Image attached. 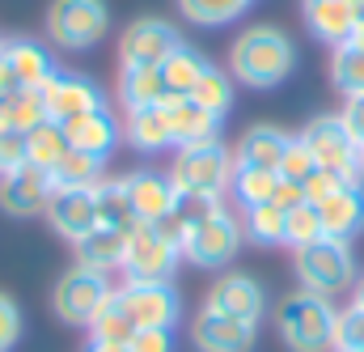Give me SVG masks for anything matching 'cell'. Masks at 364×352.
Listing matches in <instances>:
<instances>
[{
    "instance_id": "obj_12",
    "label": "cell",
    "mask_w": 364,
    "mask_h": 352,
    "mask_svg": "<svg viewBox=\"0 0 364 352\" xmlns=\"http://www.w3.org/2000/svg\"><path fill=\"white\" fill-rule=\"evenodd\" d=\"M182 264V251L157 234V225H136L127 238V259H123V280H170Z\"/></svg>"
},
{
    "instance_id": "obj_27",
    "label": "cell",
    "mask_w": 364,
    "mask_h": 352,
    "mask_svg": "<svg viewBox=\"0 0 364 352\" xmlns=\"http://www.w3.org/2000/svg\"><path fill=\"white\" fill-rule=\"evenodd\" d=\"M47 119L38 89H4L0 93V132H30Z\"/></svg>"
},
{
    "instance_id": "obj_41",
    "label": "cell",
    "mask_w": 364,
    "mask_h": 352,
    "mask_svg": "<svg viewBox=\"0 0 364 352\" xmlns=\"http://www.w3.org/2000/svg\"><path fill=\"white\" fill-rule=\"evenodd\" d=\"M335 352H364V310L352 301L348 310H339L335 323Z\"/></svg>"
},
{
    "instance_id": "obj_32",
    "label": "cell",
    "mask_w": 364,
    "mask_h": 352,
    "mask_svg": "<svg viewBox=\"0 0 364 352\" xmlns=\"http://www.w3.org/2000/svg\"><path fill=\"white\" fill-rule=\"evenodd\" d=\"M186 98H195L203 110H212V115H229L233 110V73H225V68H216V64H208L203 68V77L195 81V89L186 93Z\"/></svg>"
},
{
    "instance_id": "obj_26",
    "label": "cell",
    "mask_w": 364,
    "mask_h": 352,
    "mask_svg": "<svg viewBox=\"0 0 364 352\" xmlns=\"http://www.w3.org/2000/svg\"><path fill=\"white\" fill-rule=\"evenodd\" d=\"M114 93H119L123 110H136V106H157V102H166V98H170L161 68H123V64H119Z\"/></svg>"
},
{
    "instance_id": "obj_36",
    "label": "cell",
    "mask_w": 364,
    "mask_h": 352,
    "mask_svg": "<svg viewBox=\"0 0 364 352\" xmlns=\"http://www.w3.org/2000/svg\"><path fill=\"white\" fill-rule=\"evenodd\" d=\"M102 170H106L102 157L81 153V149H68V153L60 157V166L51 170V178H55V187H97V182L106 178Z\"/></svg>"
},
{
    "instance_id": "obj_13",
    "label": "cell",
    "mask_w": 364,
    "mask_h": 352,
    "mask_svg": "<svg viewBox=\"0 0 364 352\" xmlns=\"http://www.w3.org/2000/svg\"><path fill=\"white\" fill-rule=\"evenodd\" d=\"M55 195V178L51 170H38V166H17L9 175H0V208L9 217H34V212H47Z\"/></svg>"
},
{
    "instance_id": "obj_20",
    "label": "cell",
    "mask_w": 364,
    "mask_h": 352,
    "mask_svg": "<svg viewBox=\"0 0 364 352\" xmlns=\"http://www.w3.org/2000/svg\"><path fill=\"white\" fill-rule=\"evenodd\" d=\"M0 64L9 68V77H13L17 89H38L55 73V60H51V51L38 38H4Z\"/></svg>"
},
{
    "instance_id": "obj_4",
    "label": "cell",
    "mask_w": 364,
    "mask_h": 352,
    "mask_svg": "<svg viewBox=\"0 0 364 352\" xmlns=\"http://www.w3.org/2000/svg\"><path fill=\"white\" fill-rule=\"evenodd\" d=\"M296 280H301V289L322 293V297H335V293L352 289V284H356V255H352V242L322 238V242H314V247H301V251H296Z\"/></svg>"
},
{
    "instance_id": "obj_51",
    "label": "cell",
    "mask_w": 364,
    "mask_h": 352,
    "mask_svg": "<svg viewBox=\"0 0 364 352\" xmlns=\"http://www.w3.org/2000/svg\"><path fill=\"white\" fill-rule=\"evenodd\" d=\"M360 175H364V149H360Z\"/></svg>"
},
{
    "instance_id": "obj_7",
    "label": "cell",
    "mask_w": 364,
    "mask_h": 352,
    "mask_svg": "<svg viewBox=\"0 0 364 352\" xmlns=\"http://www.w3.org/2000/svg\"><path fill=\"white\" fill-rule=\"evenodd\" d=\"M119 301L132 314L136 327H166L174 331L182 319V297L170 280H123L119 284Z\"/></svg>"
},
{
    "instance_id": "obj_45",
    "label": "cell",
    "mask_w": 364,
    "mask_h": 352,
    "mask_svg": "<svg viewBox=\"0 0 364 352\" xmlns=\"http://www.w3.org/2000/svg\"><path fill=\"white\" fill-rule=\"evenodd\" d=\"M127 348L132 352H174V331H166V327H136Z\"/></svg>"
},
{
    "instance_id": "obj_50",
    "label": "cell",
    "mask_w": 364,
    "mask_h": 352,
    "mask_svg": "<svg viewBox=\"0 0 364 352\" xmlns=\"http://www.w3.org/2000/svg\"><path fill=\"white\" fill-rule=\"evenodd\" d=\"M356 306H360V310H364V280H360V284H356Z\"/></svg>"
},
{
    "instance_id": "obj_46",
    "label": "cell",
    "mask_w": 364,
    "mask_h": 352,
    "mask_svg": "<svg viewBox=\"0 0 364 352\" xmlns=\"http://www.w3.org/2000/svg\"><path fill=\"white\" fill-rule=\"evenodd\" d=\"M339 119H343V128L352 132V140L364 149V93H360V98H348V102H343Z\"/></svg>"
},
{
    "instance_id": "obj_44",
    "label": "cell",
    "mask_w": 364,
    "mask_h": 352,
    "mask_svg": "<svg viewBox=\"0 0 364 352\" xmlns=\"http://www.w3.org/2000/svg\"><path fill=\"white\" fill-rule=\"evenodd\" d=\"M30 153H26V132H0V175L26 166Z\"/></svg>"
},
{
    "instance_id": "obj_3",
    "label": "cell",
    "mask_w": 364,
    "mask_h": 352,
    "mask_svg": "<svg viewBox=\"0 0 364 352\" xmlns=\"http://www.w3.org/2000/svg\"><path fill=\"white\" fill-rule=\"evenodd\" d=\"M43 26H47L51 47L90 51L110 30V9H106V0H51Z\"/></svg>"
},
{
    "instance_id": "obj_52",
    "label": "cell",
    "mask_w": 364,
    "mask_h": 352,
    "mask_svg": "<svg viewBox=\"0 0 364 352\" xmlns=\"http://www.w3.org/2000/svg\"><path fill=\"white\" fill-rule=\"evenodd\" d=\"M0 47H4V38H0Z\"/></svg>"
},
{
    "instance_id": "obj_16",
    "label": "cell",
    "mask_w": 364,
    "mask_h": 352,
    "mask_svg": "<svg viewBox=\"0 0 364 352\" xmlns=\"http://www.w3.org/2000/svg\"><path fill=\"white\" fill-rule=\"evenodd\" d=\"M208 310L216 314H229V319H242V323H259L263 310H267V297H263V284L246 271H229L220 276L212 289H208Z\"/></svg>"
},
{
    "instance_id": "obj_2",
    "label": "cell",
    "mask_w": 364,
    "mask_h": 352,
    "mask_svg": "<svg viewBox=\"0 0 364 352\" xmlns=\"http://www.w3.org/2000/svg\"><path fill=\"white\" fill-rule=\"evenodd\" d=\"M335 323L339 310L331 297L296 289L275 306V331L292 352H335Z\"/></svg>"
},
{
    "instance_id": "obj_38",
    "label": "cell",
    "mask_w": 364,
    "mask_h": 352,
    "mask_svg": "<svg viewBox=\"0 0 364 352\" xmlns=\"http://www.w3.org/2000/svg\"><path fill=\"white\" fill-rule=\"evenodd\" d=\"M326 238V229H322V212H318V204H296L288 217H284V242L292 247V251H301V247H314V242H322Z\"/></svg>"
},
{
    "instance_id": "obj_40",
    "label": "cell",
    "mask_w": 364,
    "mask_h": 352,
    "mask_svg": "<svg viewBox=\"0 0 364 352\" xmlns=\"http://www.w3.org/2000/svg\"><path fill=\"white\" fill-rule=\"evenodd\" d=\"M314 175H318V157L309 153V145H305L301 136H292V145H288V153H284V162H279V178L305 187Z\"/></svg>"
},
{
    "instance_id": "obj_24",
    "label": "cell",
    "mask_w": 364,
    "mask_h": 352,
    "mask_svg": "<svg viewBox=\"0 0 364 352\" xmlns=\"http://www.w3.org/2000/svg\"><path fill=\"white\" fill-rule=\"evenodd\" d=\"M288 145H292L288 132H279L272 123H255V128L242 132V140H237V149H233V162H237V166H259V170H275V175H279V162H284Z\"/></svg>"
},
{
    "instance_id": "obj_5",
    "label": "cell",
    "mask_w": 364,
    "mask_h": 352,
    "mask_svg": "<svg viewBox=\"0 0 364 352\" xmlns=\"http://www.w3.org/2000/svg\"><path fill=\"white\" fill-rule=\"evenodd\" d=\"M233 149H225L220 140L212 145H186L170 162V182L178 191H203V195H225L233 182Z\"/></svg>"
},
{
    "instance_id": "obj_23",
    "label": "cell",
    "mask_w": 364,
    "mask_h": 352,
    "mask_svg": "<svg viewBox=\"0 0 364 352\" xmlns=\"http://www.w3.org/2000/svg\"><path fill=\"white\" fill-rule=\"evenodd\" d=\"M123 140L140 153H166L174 149L170 140V115H166V102L157 106H136V110H123Z\"/></svg>"
},
{
    "instance_id": "obj_14",
    "label": "cell",
    "mask_w": 364,
    "mask_h": 352,
    "mask_svg": "<svg viewBox=\"0 0 364 352\" xmlns=\"http://www.w3.org/2000/svg\"><path fill=\"white\" fill-rule=\"evenodd\" d=\"M191 344L199 352H255L259 323H242V319H229L203 306L191 323Z\"/></svg>"
},
{
    "instance_id": "obj_33",
    "label": "cell",
    "mask_w": 364,
    "mask_h": 352,
    "mask_svg": "<svg viewBox=\"0 0 364 352\" xmlns=\"http://www.w3.org/2000/svg\"><path fill=\"white\" fill-rule=\"evenodd\" d=\"M331 81L343 98H360L364 93V47L356 43H343V47H331Z\"/></svg>"
},
{
    "instance_id": "obj_18",
    "label": "cell",
    "mask_w": 364,
    "mask_h": 352,
    "mask_svg": "<svg viewBox=\"0 0 364 352\" xmlns=\"http://www.w3.org/2000/svg\"><path fill=\"white\" fill-rule=\"evenodd\" d=\"M123 182H127V200H132L136 221L157 225L161 217L174 212L178 187L170 182V175H157V170H132V175H123Z\"/></svg>"
},
{
    "instance_id": "obj_21",
    "label": "cell",
    "mask_w": 364,
    "mask_h": 352,
    "mask_svg": "<svg viewBox=\"0 0 364 352\" xmlns=\"http://www.w3.org/2000/svg\"><path fill=\"white\" fill-rule=\"evenodd\" d=\"M64 136H68V145H73V149L93 153V157H102V162H106V157L119 149V140H123V123L102 106V110H90V115H81V119L64 123Z\"/></svg>"
},
{
    "instance_id": "obj_48",
    "label": "cell",
    "mask_w": 364,
    "mask_h": 352,
    "mask_svg": "<svg viewBox=\"0 0 364 352\" xmlns=\"http://www.w3.org/2000/svg\"><path fill=\"white\" fill-rule=\"evenodd\" d=\"M85 352H132V348H127V344H97V340H90Z\"/></svg>"
},
{
    "instance_id": "obj_17",
    "label": "cell",
    "mask_w": 364,
    "mask_h": 352,
    "mask_svg": "<svg viewBox=\"0 0 364 352\" xmlns=\"http://www.w3.org/2000/svg\"><path fill=\"white\" fill-rule=\"evenodd\" d=\"M301 13H305L309 34L326 47H343L352 38L356 21L364 17L360 0H301Z\"/></svg>"
},
{
    "instance_id": "obj_28",
    "label": "cell",
    "mask_w": 364,
    "mask_h": 352,
    "mask_svg": "<svg viewBox=\"0 0 364 352\" xmlns=\"http://www.w3.org/2000/svg\"><path fill=\"white\" fill-rule=\"evenodd\" d=\"M68 149L73 145L64 136V123H55V119H43L38 128L26 132V153H30V166H38V170H55Z\"/></svg>"
},
{
    "instance_id": "obj_19",
    "label": "cell",
    "mask_w": 364,
    "mask_h": 352,
    "mask_svg": "<svg viewBox=\"0 0 364 352\" xmlns=\"http://www.w3.org/2000/svg\"><path fill=\"white\" fill-rule=\"evenodd\" d=\"M166 115H170V140H174V149L220 140V115L203 110L195 98H178V93H170V98H166Z\"/></svg>"
},
{
    "instance_id": "obj_10",
    "label": "cell",
    "mask_w": 364,
    "mask_h": 352,
    "mask_svg": "<svg viewBox=\"0 0 364 352\" xmlns=\"http://www.w3.org/2000/svg\"><path fill=\"white\" fill-rule=\"evenodd\" d=\"M182 43V34L166 17H136L119 34V64L123 68H161L166 56Z\"/></svg>"
},
{
    "instance_id": "obj_11",
    "label": "cell",
    "mask_w": 364,
    "mask_h": 352,
    "mask_svg": "<svg viewBox=\"0 0 364 352\" xmlns=\"http://www.w3.org/2000/svg\"><path fill=\"white\" fill-rule=\"evenodd\" d=\"M38 98H43L47 119H55V123H73V119H81V115H90V110H102V106H106L102 89L93 86L90 77H81V73H64V68H55V73L38 86Z\"/></svg>"
},
{
    "instance_id": "obj_42",
    "label": "cell",
    "mask_w": 364,
    "mask_h": 352,
    "mask_svg": "<svg viewBox=\"0 0 364 352\" xmlns=\"http://www.w3.org/2000/svg\"><path fill=\"white\" fill-rule=\"evenodd\" d=\"M348 182H360V178L335 175V170H322V166H318V175L309 178V182L301 187V191H305V200H309V204H322V200H331L335 191H343Z\"/></svg>"
},
{
    "instance_id": "obj_34",
    "label": "cell",
    "mask_w": 364,
    "mask_h": 352,
    "mask_svg": "<svg viewBox=\"0 0 364 352\" xmlns=\"http://www.w3.org/2000/svg\"><path fill=\"white\" fill-rule=\"evenodd\" d=\"M275 187H279V175H275V170H259V166H233V182H229V191L237 195V204H242V208L272 204Z\"/></svg>"
},
{
    "instance_id": "obj_35",
    "label": "cell",
    "mask_w": 364,
    "mask_h": 352,
    "mask_svg": "<svg viewBox=\"0 0 364 352\" xmlns=\"http://www.w3.org/2000/svg\"><path fill=\"white\" fill-rule=\"evenodd\" d=\"M284 208L275 204H255V208H242V234L259 247H279L284 242Z\"/></svg>"
},
{
    "instance_id": "obj_22",
    "label": "cell",
    "mask_w": 364,
    "mask_h": 352,
    "mask_svg": "<svg viewBox=\"0 0 364 352\" xmlns=\"http://www.w3.org/2000/svg\"><path fill=\"white\" fill-rule=\"evenodd\" d=\"M322 212V229L335 242H352L364 229V182H348L343 191H335L331 200L318 204Z\"/></svg>"
},
{
    "instance_id": "obj_6",
    "label": "cell",
    "mask_w": 364,
    "mask_h": 352,
    "mask_svg": "<svg viewBox=\"0 0 364 352\" xmlns=\"http://www.w3.org/2000/svg\"><path fill=\"white\" fill-rule=\"evenodd\" d=\"M119 284H110L106 271H93V267L77 264L73 271H64L51 289V310L55 319L64 323H77V327H90V319L114 297Z\"/></svg>"
},
{
    "instance_id": "obj_1",
    "label": "cell",
    "mask_w": 364,
    "mask_h": 352,
    "mask_svg": "<svg viewBox=\"0 0 364 352\" xmlns=\"http://www.w3.org/2000/svg\"><path fill=\"white\" fill-rule=\"evenodd\" d=\"M296 68V43L279 26H250L229 47V73L237 86L275 89Z\"/></svg>"
},
{
    "instance_id": "obj_47",
    "label": "cell",
    "mask_w": 364,
    "mask_h": 352,
    "mask_svg": "<svg viewBox=\"0 0 364 352\" xmlns=\"http://www.w3.org/2000/svg\"><path fill=\"white\" fill-rule=\"evenodd\" d=\"M272 204H275V208H284V212H292L296 204H305V191H301L296 182H284V178H279V187H275Z\"/></svg>"
},
{
    "instance_id": "obj_8",
    "label": "cell",
    "mask_w": 364,
    "mask_h": 352,
    "mask_svg": "<svg viewBox=\"0 0 364 352\" xmlns=\"http://www.w3.org/2000/svg\"><path fill=\"white\" fill-rule=\"evenodd\" d=\"M301 140L309 145V153L318 157L322 170H335V175L360 178V145L352 140V132L343 128L339 115H318L305 123Z\"/></svg>"
},
{
    "instance_id": "obj_39",
    "label": "cell",
    "mask_w": 364,
    "mask_h": 352,
    "mask_svg": "<svg viewBox=\"0 0 364 352\" xmlns=\"http://www.w3.org/2000/svg\"><path fill=\"white\" fill-rule=\"evenodd\" d=\"M220 208H225V204H220V195H203V191H178V200H174V221H178L182 229L191 234V229H199L203 221H212ZM182 242H186V238H182Z\"/></svg>"
},
{
    "instance_id": "obj_29",
    "label": "cell",
    "mask_w": 364,
    "mask_h": 352,
    "mask_svg": "<svg viewBox=\"0 0 364 352\" xmlns=\"http://www.w3.org/2000/svg\"><path fill=\"white\" fill-rule=\"evenodd\" d=\"M93 200H97V221L110 225V229H136V212H132V200H127V182L123 178H102L93 187Z\"/></svg>"
},
{
    "instance_id": "obj_15",
    "label": "cell",
    "mask_w": 364,
    "mask_h": 352,
    "mask_svg": "<svg viewBox=\"0 0 364 352\" xmlns=\"http://www.w3.org/2000/svg\"><path fill=\"white\" fill-rule=\"evenodd\" d=\"M47 221L51 229L64 238V242H81L85 234H93L102 221H97V200H93V187H55L51 204H47Z\"/></svg>"
},
{
    "instance_id": "obj_49",
    "label": "cell",
    "mask_w": 364,
    "mask_h": 352,
    "mask_svg": "<svg viewBox=\"0 0 364 352\" xmlns=\"http://www.w3.org/2000/svg\"><path fill=\"white\" fill-rule=\"evenodd\" d=\"M348 43H356V47H364V17L356 21V30H352V38H348Z\"/></svg>"
},
{
    "instance_id": "obj_43",
    "label": "cell",
    "mask_w": 364,
    "mask_h": 352,
    "mask_svg": "<svg viewBox=\"0 0 364 352\" xmlns=\"http://www.w3.org/2000/svg\"><path fill=\"white\" fill-rule=\"evenodd\" d=\"M21 344V310L9 293H0V352H13Z\"/></svg>"
},
{
    "instance_id": "obj_25",
    "label": "cell",
    "mask_w": 364,
    "mask_h": 352,
    "mask_svg": "<svg viewBox=\"0 0 364 352\" xmlns=\"http://www.w3.org/2000/svg\"><path fill=\"white\" fill-rule=\"evenodd\" d=\"M127 238L132 229H110V225H97L93 234H85L77 242V264L93 267V271H123V259H127Z\"/></svg>"
},
{
    "instance_id": "obj_37",
    "label": "cell",
    "mask_w": 364,
    "mask_h": 352,
    "mask_svg": "<svg viewBox=\"0 0 364 352\" xmlns=\"http://www.w3.org/2000/svg\"><path fill=\"white\" fill-rule=\"evenodd\" d=\"M255 0H178V13L191 26H229L242 17Z\"/></svg>"
},
{
    "instance_id": "obj_9",
    "label": "cell",
    "mask_w": 364,
    "mask_h": 352,
    "mask_svg": "<svg viewBox=\"0 0 364 352\" xmlns=\"http://www.w3.org/2000/svg\"><path fill=\"white\" fill-rule=\"evenodd\" d=\"M242 221L229 212V208H220L212 221H203L199 229H191L186 234V242H182V259L195 267H225L233 264V255H237V247H242Z\"/></svg>"
},
{
    "instance_id": "obj_30",
    "label": "cell",
    "mask_w": 364,
    "mask_h": 352,
    "mask_svg": "<svg viewBox=\"0 0 364 352\" xmlns=\"http://www.w3.org/2000/svg\"><path fill=\"white\" fill-rule=\"evenodd\" d=\"M203 68H208V56H203V51H195L191 43H178V47L166 56V64H161L166 89H170V93H178V98H186V93L195 89V81L203 77Z\"/></svg>"
},
{
    "instance_id": "obj_31",
    "label": "cell",
    "mask_w": 364,
    "mask_h": 352,
    "mask_svg": "<svg viewBox=\"0 0 364 352\" xmlns=\"http://www.w3.org/2000/svg\"><path fill=\"white\" fill-rule=\"evenodd\" d=\"M132 336H136V323L123 310L119 289H114V297L90 319V340H97V344H132Z\"/></svg>"
}]
</instances>
